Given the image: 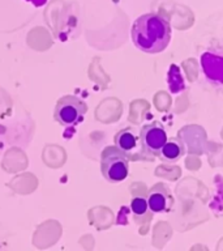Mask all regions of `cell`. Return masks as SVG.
<instances>
[{"instance_id": "1", "label": "cell", "mask_w": 223, "mask_h": 251, "mask_svg": "<svg viewBox=\"0 0 223 251\" xmlns=\"http://www.w3.org/2000/svg\"><path fill=\"white\" fill-rule=\"evenodd\" d=\"M132 41L134 46L146 54H158L171 41V26L160 13H145L133 23Z\"/></svg>"}, {"instance_id": "2", "label": "cell", "mask_w": 223, "mask_h": 251, "mask_svg": "<svg viewBox=\"0 0 223 251\" xmlns=\"http://www.w3.org/2000/svg\"><path fill=\"white\" fill-rule=\"evenodd\" d=\"M101 172L106 180L119 183L128 176L129 160L116 145L106 147L101 153Z\"/></svg>"}, {"instance_id": "3", "label": "cell", "mask_w": 223, "mask_h": 251, "mask_svg": "<svg viewBox=\"0 0 223 251\" xmlns=\"http://www.w3.org/2000/svg\"><path fill=\"white\" fill-rule=\"evenodd\" d=\"M88 105L77 96H64L55 107V121L64 127H74L84 121Z\"/></svg>"}, {"instance_id": "4", "label": "cell", "mask_w": 223, "mask_h": 251, "mask_svg": "<svg viewBox=\"0 0 223 251\" xmlns=\"http://www.w3.org/2000/svg\"><path fill=\"white\" fill-rule=\"evenodd\" d=\"M113 141H115V145L117 148L128 157L129 161L150 160V157H152L145 152L140 135H137L134 128H132V127L120 129L113 137Z\"/></svg>"}, {"instance_id": "5", "label": "cell", "mask_w": 223, "mask_h": 251, "mask_svg": "<svg viewBox=\"0 0 223 251\" xmlns=\"http://www.w3.org/2000/svg\"><path fill=\"white\" fill-rule=\"evenodd\" d=\"M140 139L145 152L148 153L149 156L158 157L168 137L162 123L152 122V123L142 126L140 131Z\"/></svg>"}, {"instance_id": "6", "label": "cell", "mask_w": 223, "mask_h": 251, "mask_svg": "<svg viewBox=\"0 0 223 251\" xmlns=\"http://www.w3.org/2000/svg\"><path fill=\"white\" fill-rule=\"evenodd\" d=\"M200 63L201 70L209 81L223 85V50H206L201 55Z\"/></svg>"}, {"instance_id": "7", "label": "cell", "mask_w": 223, "mask_h": 251, "mask_svg": "<svg viewBox=\"0 0 223 251\" xmlns=\"http://www.w3.org/2000/svg\"><path fill=\"white\" fill-rule=\"evenodd\" d=\"M146 200L153 213H168L174 207V196L163 183L154 184L148 191Z\"/></svg>"}, {"instance_id": "8", "label": "cell", "mask_w": 223, "mask_h": 251, "mask_svg": "<svg viewBox=\"0 0 223 251\" xmlns=\"http://www.w3.org/2000/svg\"><path fill=\"white\" fill-rule=\"evenodd\" d=\"M185 153V144L180 139H167L159 153V158L164 162H176Z\"/></svg>"}, {"instance_id": "9", "label": "cell", "mask_w": 223, "mask_h": 251, "mask_svg": "<svg viewBox=\"0 0 223 251\" xmlns=\"http://www.w3.org/2000/svg\"><path fill=\"white\" fill-rule=\"evenodd\" d=\"M131 211H132L137 223H140V220L141 221L142 220L149 221L153 216V212L149 208L148 200H146V198H142V196H134L133 198L132 201H131Z\"/></svg>"}, {"instance_id": "10", "label": "cell", "mask_w": 223, "mask_h": 251, "mask_svg": "<svg viewBox=\"0 0 223 251\" xmlns=\"http://www.w3.org/2000/svg\"><path fill=\"white\" fill-rule=\"evenodd\" d=\"M168 85H170V90H171L172 93H178V92L184 89V78L181 77L179 68L176 66L170 67V72H168Z\"/></svg>"}, {"instance_id": "11", "label": "cell", "mask_w": 223, "mask_h": 251, "mask_svg": "<svg viewBox=\"0 0 223 251\" xmlns=\"http://www.w3.org/2000/svg\"><path fill=\"white\" fill-rule=\"evenodd\" d=\"M25 1H27V3H31L34 7H43L45 4L48 1V0H25Z\"/></svg>"}]
</instances>
